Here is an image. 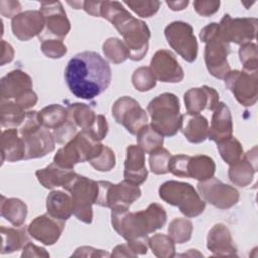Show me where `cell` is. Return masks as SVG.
<instances>
[{
    "mask_svg": "<svg viewBox=\"0 0 258 258\" xmlns=\"http://www.w3.org/2000/svg\"><path fill=\"white\" fill-rule=\"evenodd\" d=\"M111 78L108 61L95 51L77 53L64 70V79L71 93L85 100H92L106 91Z\"/></svg>",
    "mask_w": 258,
    "mask_h": 258,
    "instance_id": "obj_1",
    "label": "cell"
},
{
    "mask_svg": "<svg viewBox=\"0 0 258 258\" xmlns=\"http://www.w3.org/2000/svg\"><path fill=\"white\" fill-rule=\"evenodd\" d=\"M100 17L110 21L123 36V42L129 50V58L141 60L148 50L150 30L145 22L134 18L117 1L100 3Z\"/></svg>",
    "mask_w": 258,
    "mask_h": 258,
    "instance_id": "obj_2",
    "label": "cell"
},
{
    "mask_svg": "<svg viewBox=\"0 0 258 258\" xmlns=\"http://www.w3.org/2000/svg\"><path fill=\"white\" fill-rule=\"evenodd\" d=\"M111 210L112 226L127 242L148 238L149 234L161 229L166 222V212L157 203H152L145 210L135 213L124 207Z\"/></svg>",
    "mask_w": 258,
    "mask_h": 258,
    "instance_id": "obj_3",
    "label": "cell"
},
{
    "mask_svg": "<svg viewBox=\"0 0 258 258\" xmlns=\"http://www.w3.org/2000/svg\"><path fill=\"white\" fill-rule=\"evenodd\" d=\"M179 109V100L174 94L162 93L156 96L147 106L151 127L162 136H174L181 125Z\"/></svg>",
    "mask_w": 258,
    "mask_h": 258,
    "instance_id": "obj_4",
    "label": "cell"
},
{
    "mask_svg": "<svg viewBox=\"0 0 258 258\" xmlns=\"http://www.w3.org/2000/svg\"><path fill=\"white\" fill-rule=\"evenodd\" d=\"M200 37L206 43L205 62L209 73L217 79H225L231 71L227 56L230 53V44L220 34L219 24L212 22L205 26Z\"/></svg>",
    "mask_w": 258,
    "mask_h": 258,
    "instance_id": "obj_5",
    "label": "cell"
},
{
    "mask_svg": "<svg viewBox=\"0 0 258 258\" xmlns=\"http://www.w3.org/2000/svg\"><path fill=\"white\" fill-rule=\"evenodd\" d=\"M19 134L25 144V159L43 157L54 150L53 135L40 125L36 111L26 113L24 121L19 126Z\"/></svg>",
    "mask_w": 258,
    "mask_h": 258,
    "instance_id": "obj_6",
    "label": "cell"
},
{
    "mask_svg": "<svg viewBox=\"0 0 258 258\" xmlns=\"http://www.w3.org/2000/svg\"><path fill=\"white\" fill-rule=\"evenodd\" d=\"M158 194L161 200L177 207L180 213L187 218L198 217L206 208L205 201L201 199L195 187L187 182L165 181L159 186Z\"/></svg>",
    "mask_w": 258,
    "mask_h": 258,
    "instance_id": "obj_7",
    "label": "cell"
},
{
    "mask_svg": "<svg viewBox=\"0 0 258 258\" xmlns=\"http://www.w3.org/2000/svg\"><path fill=\"white\" fill-rule=\"evenodd\" d=\"M63 188L71 194L73 214L78 220L91 224L93 221L92 206L96 204L99 192L98 181L76 173Z\"/></svg>",
    "mask_w": 258,
    "mask_h": 258,
    "instance_id": "obj_8",
    "label": "cell"
},
{
    "mask_svg": "<svg viewBox=\"0 0 258 258\" xmlns=\"http://www.w3.org/2000/svg\"><path fill=\"white\" fill-rule=\"evenodd\" d=\"M102 147L103 144L101 142L94 141L85 132L81 131L56 151L53 162L60 167L74 169L77 163L90 161L98 154Z\"/></svg>",
    "mask_w": 258,
    "mask_h": 258,
    "instance_id": "obj_9",
    "label": "cell"
},
{
    "mask_svg": "<svg viewBox=\"0 0 258 258\" xmlns=\"http://www.w3.org/2000/svg\"><path fill=\"white\" fill-rule=\"evenodd\" d=\"M1 100L14 101L24 110L35 106L37 96L32 90V80L21 70H14L1 79Z\"/></svg>",
    "mask_w": 258,
    "mask_h": 258,
    "instance_id": "obj_10",
    "label": "cell"
},
{
    "mask_svg": "<svg viewBox=\"0 0 258 258\" xmlns=\"http://www.w3.org/2000/svg\"><path fill=\"white\" fill-rule=\"evenodd\" d=\"M99 192L96 204L105 208L124 207L128 208L141 196V190L138 185L123 180L119 183L100 180Z\"/></svg>",
    "mask_w": 258,
    "mask_h": 258,
    "instance_id": "obj_11",
    "label": "cell"
},
{
    "mask_svg": "<svg viewBox=\"0 0 258 258\" xmlns=\"http://www.w3.org/2000/svg\"><path fill=\"white\" fill-rule=\"evenodd\" d=\"M165 38L177 54L185 61L192 62L198 56V41L190 24L184 21H173L164 29Z\"/></svg>",
    "mask_w": 258,
    "mask_h": 258,
    "instance_id": "obj_12",
    "label": "cell"
},
{
    "mask_svg": "<svg viewBox=\"0 0 258 258\" xmlns=\"http://www.w3.org/2000/svg\"><path fill=\"white\" fill-rule=\"evenodd\" d=\"M39 11L44 17V29L38 36L39 39L62 40L71 29L70 21L59 1L41 2Z\"/></svg>",
    "mask_w": 258,
    "mask_h": 258,
    "instance_id": "obj_13",
    "label": "cell"
},
{
    "mask_svg": "<svg viewBox=\"0 0 258 258\" xmlns=\"http://www.w3.org/2000/svg\"><path fill=\"white\" fill-rule=\"evenodd\" d=\"M224 80L226 87L234 94L241 105L250 107L256 103L258 98L257 72L230 71Z\"/></svg>",
    "mask_w": 258,
    "mask_h": 258,
    "instance_id": "obj_14",
    "label": "cell"
},
{
    "mask_svg": "<svg viewBox=\"0 0 258 258\" xmlns=\"http://www.w3.org/2000/svg\"><path fill=\"white\" fill-rule=\"evenodd\" d=\"M112 116L118 124L123 125L126 130L136 135L137 132L147 124V114L139 103L128 96L115 101L112 106Z\"/></svg>",
    "mask_w": 258,
    "mask_h": 258,
    "instance_id": "obj_15",
    "label": "cell"
},
{
    "mask_svg": "<svg viewBox=\"0 0 258 258\" xmlns=\"http://www.w3.org/2000/svg\"><path fill=\"white\" fill-rule=\"evenodd\" d=\"M256 18H232L225 14L219 24L220 34L225 41L236 44H246L255 39L257 31Z\"/></svg>",
    "mask_w": 258,
    "mask_h": 258,
    "instance_id": "obj_16",
    "label": "cell"
},
{
    "mask_svg": "<svg viewBox=\"0 0 258 258\" xmlns=\"http://www.w3.org/2000/svg\"><path fill=\"white\" fill-rule=\"evenodd\" d=\"M198 189L206 202L221 210L230 209L239 201V191L234 186L214 176L205 181H199Z\"/></svg>",
    "mask_w": 258,
    "mask_h": 258,
    "instance_id": "obj_17",
    "label": "cell"
},
{
    "mask_svg": "<svg viewBox=\"0 0 258 258\" xmlns=\"http://www.w3.org/2000/svg\"><path fill=\"white\" fill-rule=\"evenodd\" d=\"M150 70L156 81L163 83H179L183 80V70L174 54L167 49L157 50L151 58Z\"/></svg>",
    "mask_w": 258,
    "mask_h": 258,
    "instance_id": "obj_18",
    "label": "cell"
},
{
    "mask_svg": "<svg viewBox=\"0 0 258 258\" xmlns=\"http://www.w3.org/2000/svg\"><path fill=\"white\" fill-rule=\"evenodd\" d=\"M63 229L64 221L55 219L49 214H44L30 222L27 232L33 239L50 246L57 242Z\"/></svg>",
    "mask_w": 258,
    "mask_h": 258,
    "instance_id": "obj_19",
    "label": "cell"
},
{
    "mask_svg": "<svg viewBox=\"0 0 258 258\" xmlns=\"http://www.w3.org/2000/svg\"><path fill=\"white\" fill-rule=\"evenodd\" d=\"M13 35L26 41L39 36L44 29V17L40 11L28 10L16 15L11 22Z\"/></svg>",
    "mask_w": 258,
    "mask_h": 258,
    "instance_id": "obj_20",
    "label": "cell"
},
{
    "mask_svg": "<svg viewBox=\"0 0 258 258\" xmlns=\"http://www.w3.org/2000/svg\"><path fill=\"white\" fill-rule=\"evenodd\" d=\"M183 99L187 113L191 114H200L205 109L214 111L220 103L218 92L208 86L189 89Z\"/></svg>",
    "mask_w": 258,
    "mask_h": 258,
    "instance_id": "obj_21",
    "label": "cell"
},
{
    "mask_svg": "<svg viewBox=\"0 0 258 258\" xmlns=\"http://www.w3.org/2000/svg\"><path fill=\"white\" fill-rule=\"evenodd\" d=\"M148 175L145 166V152L138 145H129L126 149V159L124 162V179L140 185Z\"/></svg>",
    "mask_w": 258,
    "mask_h": 258,
    "instance_id": "obj_22",
    "label": "cell"
},
{
    "mask_svg": "<svg viewBox=\"0 0 258 258\" xmlns=\"http://www.w3.org/2000/svg\"><path fill=\"white\" fill-rule=\"evenodd\" d=\"M257 171V147L254 146L246 152L236 163L230 165L229 178L238 186H247L251 183L254 173Z\"/></svg>",
    "mask_w": 258,
    "mask_h": 258,
    "instance_id": "obj_23",
    "label": "cell"
},
{
    "mask_svg": "<svg viewBox=\"0 0 258 258\" xmlns=\"http://www.w3.org/2000/svg\"><path fill=\"white\" fill-rule=\"evenodd\" d=\"M233 136V121L228 106L220 102L214 110L208 138L216 143H220Z\"/></svg>",
    "mask_w": 258,
    "mask_h": 258,
    "instance_id": "obj_24",
    "label": "cell"
},
{
    "mask_svg": "<svg viewBox=\"0 0 258 258\" xmlns=\"http://www.w3.org/2000/svg\"><path fill=\"white\" fill-rule=\"evenodd\" d=\"M207 247L216 256H237V247L229 229L224 224H216L210 230Z\"/></svg>",
    "mask_w": 258,
    "mask_h": 258,
    "instance_id": "obj_25",
    "label": "cell"
},
{
    "mask_svg": "<svg viewBox=\"0 0 258 258\" xmlns=\"http://www.w3.org/2000/svg\"><path fill=\"white\" fill-rule=\"evenodd\" d=\"M1 157L4 161L15 162L25 159V144L15 128L4 130L1 135Z\"/></svg>",
    "mask_w": 258,
    "mask_h": 258,
    "instance_id": "obj_26",
    "label": "cell"
},
{
    "mask_svg": "<svg viewBox=\"0 0 258 258\" xmlns=\"http://www.w3.org/2000/svg\"><path fill=\"white\" fill-rule=\"evenodd\" d=\"M181 133L190 143H202L208 138L209 122L201 114L185 113L181 116Z\"/></svg>",
    "mask_w": 258,
    "mask_h": 258,
    "instance_id": "obj_27",
    "label": "cell"
},
{
    "mask_svg": "<svg viewBox=\"0 0 258 258\" xmlns=\"http://www.w3.org/2000/svg\"><path fill=\"white\" fill-rule=\"evenodd\" d=\"M35 175L42 186L51 189L57 186L64 187L76 175V172L74 169L63 168L52 162L46 167L36 170Z\"/></svg>",
    "mask_w": 258,
    "mask_h": 258,
    "instance_id": "obj_28",
    "label": "cell"
},
{
    "mask_svg": "<svg viewBox=\"0 0 258 258\" xmlns=\"http://www.w3.org/2000/svg\"><path fill=\"white\" fill-rule=\"evenodd\" d=\"M47 214L51 217L66 221L73 214L72 198L61 190H52L46 198Z\"/></svg>",
    "mask_w": 258,
    "mask_h": 258,
    "instance_id": "obj_29",
    "label": "cell"
},
{
    "mask_svg": "<svg viewBox=\"0 0 258 258\" xmlns=\"http://www.w3.org/2000/svg\"><path fill=\"white\" fill-rule=\"evenodd\" d=\"M1 236H2V245H1V254L13 253L22 249L28 242L29 238L27 236V229L24 227L16 228H7L1 226Z\"/></svg>",
    "mask_w": 258,
    "mask_h": 258,
    "instance_id": "obj_30",
    "label": "cell"
},
{
    "mask_svg": "<svg viewBox=\"0 0 258 258\" xmlns=\"http://www.w3.org/2000/svg\"><path fill=\"white\" fill-rule=\"evenodd\" d=\"M1 216L15 227H20L27 216V206L24 202L16 198L1 197L0 203Z\"/></svg>",
    "mask_w": 258,
    "mask_h": 258,
    "instance_id": "obj_31",
    "label": "cell"
},
{
    "mask_svg": "<svg viewBox=\"0 0 258 258\" xmlns=\"http://www.w3.org/2000/svg\"><path fill=\"white\" fill-rule=\"evenodd\" d=\"M216 171V164L212 157L208 155L190 156L187 172L188 177L195 178L199 181H205L214 176Z\"/></svg>",
    "mask_w": 258,
    "mask_h": 258,
    "instance_id": "obj_32",
    "label": "cell"
},
{
    "mask_svg": "<svg viewBox=\"0 0 258 258\" xmlns=\"http://www.w3.org/2000/svg\"><path fill=\"white\" fill-rule=\"evenodd\" d=\"M69 119L82 131H88L97 119V114L86 104L74 103L67 107Z\"/></svg>",
    "mask_w": 258,
    "mask_h": 258,
    "instance_id": "obj_33",
    "label": "cell"
},
{
    "mask_svg": "<svg viewBox=\"0 0 258 258\" xmlns=\"http://www.w3.org/2000/svg\"><path fill=\"white\" fill-rule=\"evenodd\" d=\"M68 119V109L57 104L46 106L38 112V121L40 125L47 129L54 130L64 124Z\"/></svg>",
    "mask_w": 258,
    "mask_h": 258,
    "instance_id": "obj_34",
    "label": "cell"
},
{
    "mask_svg": "<svg viewBox=\"0 0 258 258\" xmlns=\"http://www.w3.org/2000/svg\"><path fill=\"white\" fill-rule=\"evenodd\" d=\"M26 117L24 109L14 101L1 100L0 122L2 127H17L22 124Z\"/></svg>",
    "mask_w": 258,
    "mask_h": 258,
    "instance_id": "obj_35",
    "label": "cell"
},
{
    "mask_svg": "<svg viewBox=\"0 0 258 258\" xmlns=\"http://www.w3.org/2000/svg\"><path fill=\"white\" fill-rule=\"evenodd\" d=\"M138 146L145 152L150 154L154 150L162 147L163 136L154 130L151 125H144L136 134Z\"/></svg>",
    "mask_w": 258,
    "mask_h": 258,
    "instance_id": "obj_36",
    "label": "cell"
},
{
    "mask_svg": "<svg viewBox=\"0 0 258 258\" xmlns=\"http://www.w3.org/2000/svg\"><path fill=\"white\" fill-rule=\"evenodd\" d=\"M103 52L113 63L118 64L129 58L130 53L125 43L116 37L108 38L103 44Z\"/></svg>",
    "mask_w": 258,
    "mask_h": 258,
    "instance_id": "obj_37",
    "label": "cell"
},
{
    "mask_svg": "<svg viewBox=\"0 0 258 258\" xmlns=\"http://www.w3.org/2000/svg\"><path fill=\"white\" fill-rule=\"evenodd\" d=\"M148 245L156 257L170 258L175 256L174 242L169 236L163 234H155L149 238Z\"/></svg>",
    "mask_w": 258,
    "mask_h": 258,
    "instance_id": "obj_38",
    "label": "cell"
},
{
    "mask_svg": "<svg viewBox=\"0 0 258 258\" xmlns=\"http://www.w3.org/2000/svg\"><path fill=\"white\" fill-rule=\"evenodd\" d=\"M168 236L174 243L182 244L189 241L192 233V224L185 218H175L168 226Z\"/></svg>",
    "mask_w": 258,
    "mask_h": 258,
    "instance_id": "obj_39",
    "label": "cell"
},
{
    "mask_svg": "<svg viewBox=\"0 0 258 258\" xmlns=\"http://www.w3.org/2000/svg\"><path fill=\"white\" fill-rule=\"evenodd\" d=\"M217 147L222 158L229 165L236 163L243 156V147L239 140L233 136L217 143Z\"/></svg>",
    "mask_w": 258,
    "mask_h": 258,
    "instance_id": "obj_40",
    "label": "cell"
},
{
    "mask_svg": "<svg viewBox=\"0 0 258 258\" xmlns=\"http://www.w3.org/2000/svg\"><path fill=\"white\" fill-rule=\"evenodd\" d=\"M132 84L139 92H146L153 89L156 79L149 67H140L132 75Z\"/></svg>",
    "mask_w": 258,
    "mask_h": 258,
    "instance_id": "obj_41",
    "label": "cell"
},
{
    "mask_svg": "<svg viewBox=\"0 0 258 258\" xmlns=\"http://www.w3.org/2000/svg\"><path fill=\"white\" fill-rule=\"evenodd\" d=\"M240 61L243 64L244 71L256 73L258 68V50L255 43H246L239 48Z\"/></svg>",
    "mask_w": 258,
    "mask_h": 258,
    "instance_id": "obj_42",
    "label": "cell"
},
{
    "mask_svg": "<svg viewBox=\"0 0 258 258\" xmlns=\"http://www.w3.org/2000/svg\"><path fill=\"white\" fill-rule=\"evenodd\" d=\"M171 157L170 152L160 147L150 153L149 156V166L153 173L155 174H165L168 172V162Z\"/></svg>",
    "mask_w": 258,
    "mask_h": 258,
    "instance_id": "obj_43",
    "label": "cell"
},
{
    "mask_svg": "<svg viewBox=\"0 0 258 258\" xmlns=\"http://www.w3.org/2000/svg\"><path fill=\"white\" fill-rule=\"evenodd\" d=\"M89 162L96 170L110 171L116 163L115 153L110 147L103 145L98 154L93 157Z\"/></svg>",
    "mask_w": 258,
    "mask_h": 258,
    "instance_id": "obj_44",
    "label": "cell"
},
{
    "mask_svg": "<svg viewBox=\"0 0 258 258\" xmlns=\"http://www.w3.org/2000/svg\"><path fill=\"white\" fill-rule=\"evenodd\" d=\"M131 10H133L140 17H150L154 15L159 7V1H124Z\"/></svg>",
    "mask_w": 258,
    "mask_h": 258,
    "instance_id": "obj_45",
    "label": "cell"
},
{
    "mask_svg": "<svg viewBox=\"0 0 258 258\" xmlns=\"http://www.w3.org/2000/svg\"><path fill=\"white\" fill-rule=\"evenodd\" d=\"M190 156L184 154L172 155L168 162V172L178 177H188L187 165Z\"/></svg>",
    "mask_w": 258,
    "mask_h": 258,
    "instance_id": "obj_46",
    "label": "cell"
},
{
    "mask_svg": "<svg viewBox=\"0 0 258 258\" xmlns=\"http://www.w3.org/2000/svg\"><path fill=\"white\" fill-rule=\"evenodd\" d=\"M41 51L49 58H59L67 53V46L59 39H45L41 41Z\"/></svg>",
    "mask_w": 258,
    "mask_h": 258,
    "instance_id": "obj_47",
    "label": "cell"
},
{
    "mask_svg": "<svg viewBox=\"0 0 258 258\" xmlns=\"http://www.w3.org/2000/svg\"><path fill=\"white\" fill-rule=\"evenodd\" d=\"M54 141L58 144H66L77 135V126L68 119L64 124L52 131Z\"/></svg>",
    "mask_w": 258,
    "mask_h": 258,
    "instance_id": "obj_48",
    "label": "cell"
},
{
    "mask_svg": "<svg viewBox=\"0 0 258 258\" xmlns=\"http://www.w3.org/2000/svg\"><path fill=\"white\" fill-rule=\"evenodd\" d=\"M85 133L94 141L100 142L101 140H103L108 133V123L105 116L99 114L93 126Z\"/></svg>",
    "mask_w": 258,
    "mask_h": 258,
    "instance_id": "obj_49",
    "label": "cell"
},
{
    "mask_svg": "<svg viewBox=\"0 0 258 258\" xmlns=\"http://www.w3.org/2000/svg\"><path fill=\"white\" fill-rule=\"evenodd\" d=\"M220 4V1H195L194 7L198 14L210 16L219 10Z\"/></svg>",
    "mask_w": 258,
    "mask_h": 258,
    "instance_id": "obj_50",
    "label": "cell"
},
{
    "mask_svg": "<svg viewBox=\"0 0 258 258\" xmlns=\"http://www.w3.org/2000/svg\"><path fill=\"white\" fill-rule=\"evenodd\" d=\"M21 10V5L18 1H0V13L2 16L8 18H14L18 15V12Z\"/></svg>",
    "mask_w": 258,
    "mask_h": 258,
    "instance_id": "obj_51",
    "label": "cell"
},
{
    "mask_svg": "<svg viewBox=\"0 0 258 258\" xmlns=\"http://www.w3.org/2000/svg\"><path fill=\"white\" fill-rule=\"evenodd\" d=\"M21 257H49V253L44 248L28 242L22 248Z\"/></svg>",
    "mask_w": 258,
    "mask_h": 258,
    "instance_id": "obj_52",
    "label": "cell"
},
{
    "mask_svg": "<svg viewBox=\"0 0 258 258\" xmlns=\"http://www.w3.org/2000/svg\"><path fill=\"white\" fill-rule=\"evenodd\" d=\"M73 256H82V257H109L110 254L107 253L106 251H103L101 249H95L93 247H88V246H83L79 247L76 249L75 253Z\"/></svg>",
    "mask_w": 258,
    "mask_h": 258,
    "instance_id": "obj_53",
    "label": "cell"
},
{
    "mask_svg": "<svg viewBox=\"0 0 258 258\" xmlns=\"http://www.w3.org/2000/svg\"><path fill=\"white\" fill-rule=\"evenodd\" d=\"M14 50L11 44L6 42L5 40H1V66H4L6 62H10L13 59Z\"/></svg>",
    "mask_w": 258,
    "mask_h": 258,
    "instance_id": "obj_54",
    "label": "cell"
},
{
    "mask_svg": "<svg viewBox=\"0 0 258 258\" xmlns=\"http://www.w3.org/2000/svg\"><path fill=\"white\" fill-rule=\"evenodd\" d=\"M112 257H136L137 255L132 251L128 244H121L113 249Z\"/></svg>",
    "mask_w": 258,
    "mask_h": 258,
    "instance_id": "obj_55",
    "label": "cell"
},
{
    "mask_svg": "<svg viewBox=\"0 0 258 258\" xmlns=\"http://www.w3.org/2000/svg\"><path fill=\"white\" fill-rule=\"evenodd\" d=\"M166 4L171 10L179 11L183 10L188 5V1H166Z\"/></svg>",
    "mask_w": 258,
    "mask_h": 258,
    "instance_id": "obj_56",
    "label": "cell"
}]
</instances>
